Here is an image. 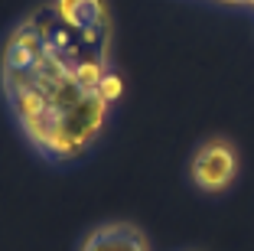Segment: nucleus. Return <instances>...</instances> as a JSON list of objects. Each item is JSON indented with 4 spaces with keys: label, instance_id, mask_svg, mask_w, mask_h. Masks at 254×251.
Listing matches in <instances>:
<instances>
[{
    "label": "nucleus",
    "instance_id": "obj_1",
    "mask_svg": "<svg viewBox=\"0 0 254 251\" xmlns=\"http://www.w3.org/2000/svg\"><path fill=\"white\" fill-rule=\"evenodd\" d=\"M0 95L16 131L46 163L91 154L124 95L114 56L75 36L53 0L33 7L0 43Z\"/></svg>",
    "mask_w": 254,
    "mask_h": 251
},
{
    "label": "nucleus",
    "instance_id": "obj_2",
    "mask_svg": "<svg viewBox=\"0 0 254 251\" xmlns=\"http://www.w3.org/2000/svg\"><path fill=\"white\" fill-rule=\"evenodd\" d=\"M189 183L205 196H222L235 186L241 173V154L235 147L232 137L225 134H212L205 141L195 144L192 157H189Z\"/></svg>",
    "mask_w": 254,
    "mask_h": 251
},
{
    "label": "nucleus",
    "instance_id": "obj_3",
    "mask_svg": "<svg viewBox=\"0 0 254 251\" xmlns=\"http://www.w3.org/2000/svg\"><path fill=\"white\" fill-rule=\"evenodd\" d=\"M53 10L82 43L114 56V16L108 0H53Z\"/></svg>",
    "mask_w": 254,
    "mask_h": 251
},
{
    "label": "nucleus",
    "instance_id": "obj_4",
    "mask_svg": "<svg viewBox=\"0 0 254 251\" xmlns=\"http://www.w3.org/2000/svg\"><path fill=\"white\" fill-rule=\"evenodd\" d=\"M78 251H150V242L134 222H101L82 238Z\"/></svg>",
    "mask_w": 254,
    "mask_h": 251
},
{
    "label": "nucleus",
    "instance_id": "obj_5",
    "mask_svg": "<svg viewBox=\"0 0 254 251\" xmlns=\"http://www.w3.org/2000/svg\"><path fill=\"white\" fill-rule=\"evenodd\" d=\"M205 3H215V7H228V10H251V13H254V0H205Z\"/></svg>",
    "mask_w": 254,
    "mask_h": 251
}]
</instances>
